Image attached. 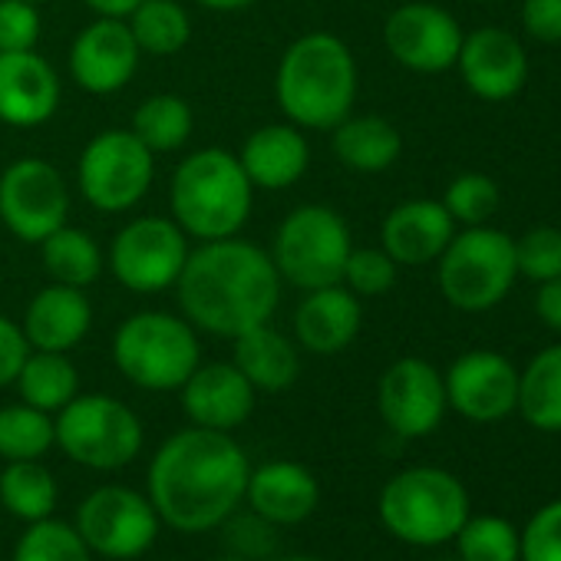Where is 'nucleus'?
Wrapping results in <instances>:
<instances>
[{
	"label": "nucleus",
	"instance_id": "f257e3e1",
	"mask_svg": "<svg viewBox=\"0 0 561 561\" xmlns=\"http://www.w3.org/2000/svg\"><path fill=\"white\" fill-rule=\"evenodd\" d=\"M172 291L195 331L234 341L257 324H271L285 280L261 244L231 234L198 241Z\"/></svg>",
	"mask_w": 561,
	"mask_h": 561
},
{
	"label": "nucleus",
	"instance_id": "f03ea898",
	"mask_svg": "<svg viewBox=\"0 0 561 561\" xmlns=\"http://www.w3.org/2000/svg\"><path fill=\"white\" fill-rule=\"evenodd\" d=\"M248 472V456L228 433L188 426L152 456L149 502L179 531H211L241 505Z\"/></svg>",
	"mask_w": 561,
	"mask_h": 561
},
{
	"label": "nucleus",
	"instance_id": "7ed1b4c3",
	"mask_svg": "<svg viewBox=\"0 0 561 561\" xmlns=\"http://www.w3.org/2000/svg\"><path fill=\"white\" fill-rule=\"evenodd\" d=\"M360 73L354 50L328 31L295 37L277 60L274 100L288 123L305 133H331L354 113Z\"/></svg>",
	"mask_w": 561,
	"mask_h": 561
},
{
	"label": "nucleus",
	"instance_id": "20e7f679",
	"mask_svg": "<svg viewBox=\"0 0 561 561\" xmlns=\"http://www.w3.org/2000/svg\"><path fill=\"white\" fill-rule=\"evenodd\" d=\"M172 221L192 241H218L241 234L254 208V185L248 182L234 152L208 146L188 152L169 182Z\"/></svg>",
	"mask_w": 561,
	"mask_h": 561
},
{
	"label": "nucleus",
	"instance_id": "39448f33",
	"mask_svg": "<svg viewBox=\"0 0 561 561\" xmlns=\"http://www.w3.org/2000/svg\"><path fill=\"white\" fill-rule=\"evenodd\" d=\"M436 285L446 305L466 314L492 311L518 280L515 238L492 225H472L453 234L436 257Z\"/></svg>",
	"mask_w": 561,
	"mask_h": 561
},
{
	"label": "nucleus",
	"instance_id": "423d86ee",
	"mask_svg": "<svg viewBox=\"0 0 561 561\" xmlns=\"http://www.w3.org/2000/svg\"><path fill=\"white\" fill-rule=\"evenodd\" d=\"M113 364L139 390H179L202 364L198 334L182 314L136 311L116 328Z\"/></svg>",
	"mask_w": 561,
	"mask_h": 561
},
{
	"label": "nucleus",
	"instance_id": "0eeeda50",
	"mask_svg": "<svg viewBox=\"0 0 561 561\" xmlns=\"http://www.w3.org/2000/svg\"><path fill=\"white\" fill-rule=\"evenodd\" d=\"M469 518L466 485L439 466H413L397 472L380 492V522L407 545L453 541Z\"/></svg>",
	"mask_w": 561,
	"mask_h": 561
},
{
	"label": "nucleus",
	"instance_id": "6e6552de",
	"mask_svg": "<svg viewBox=\"0 0 561 561\" xmlns=\"http://www.w3.org/2000/svg\"><path fill=\"white\" fill-rule=\"evenodd\" d=\"M351 248L354 241L344 215L331 205L308 202L277 225L267 254L285 285L314 291L324 285H341Z\"/></svg>",
	"mask_w": 561,
	"mask_h": 561
},
{
	"label": "nucleus",
	"instance_id": "1a4fd4ad",
	"mask_svg": "<svg viewBox=\"0 0 561 561\" xmlns=\"http://www.w3.org/2000/svg\"><path fill=\"white\" fill-rule=\"evenodd\" d=\"M57 446L80 466L113 472L129 466L142 449L139 416L116 397L77 393L57 413Z\"/></svg>",
	"mask_w": 561,
	"mask_h": 561
},
{
	"label": "nucleus",
	"instance_id": "9d476101",
	"mask_svg": "<svg viewBox=\"0 0 561 561\" xmlns=\"http://www.w3.org/2000/svg\"><path fill=\"white\" fill-rule=\"evenodd\" d=\"M156 179V152H149L133 129L96 133L77 162V188L83 202L103 215L136 208Z\"/></svg>",
	"mask_w": 561,
	"mask_h": 561
},
{
	"label": "nucleus",
	"instance_id": "9b49d317",
	"mask_svg": "<svg viewBox=\"0 0 561 561\" xmlns=\"http://www.w3.org/2000/svg\"><path fill=\"white\" fill-rule=\"evenodd\" d=\"M188 234L162 215L129 218L110 241V271L133 295H162L188 261Z\"/></svg>",
	"mask_w": 561,
	"mask_h": 561
},
{
	"label": "nucleus",
	"instance_id": "f8f14e48",
	"mask_svg": "<svg viewBox=\"0 0 561 561\" xmlns=\"http://www.w3.org/2000/svg\"><path fill=\"white\" fill-rule=\"evenodd\" d=\"M0 221L27 244L64 228L70 221V185L60 169L41 156L14 159L0 172Z\"/></svg>",
	"mask_w": 561,
	"mask_h": 561
},
{
	"label": "nucleus",
	"instance_id": "ddd939ff",
	"mask_svg": "<svg viewBox=\"0 0 561 561\" xmlns=\"http://www.w3.org/2000/svg\"><path fill=\"white\" fill-rule=\"evenodd\" d=\"M77 531L90 551L126 561L152 548L159 535V515L149 495H139L126 485H103L80 502Z\"/></svg>",
	"mask_w": 561,
	"mask_h": 561
},
{
	"label": "nucleus",
	"instance_id": "4468645a",
	"mask_svg": "<svg viewBox=\"0 0 561 561\" xmlns=\"http://www.w3.org/2000/svg\"><path fill=\"white\" fill-rule=\"evenodd\" d=\"M462 27L459 21L426 0H410L390 11L383 24V47L387 54L413 73H446L456 67L459 47H462Z\"/></svg>",
	"mask_w": 561,
	"mask_h": 561
},
{
	"label": "nucleus",
	"instance_id": "2eb2a0df",
	"mask_svg": "<svg viewBox=\"0 0 561 561\" xmlns=\"http://www.w3.org/2000/svg\"><path fill=\"white\" fill-rule=\"evenodd\" d=\"M377 410L387 430L397 433L400 439L430 436L449 410L443 374L423 357L393 360L380 377Z\"/></svg>",
	"mask_w": 561,
	"mask_h": 561
},
{
	"label": "nucleus",
	"instance_id": "dca6fc26",
	"mask_svg": "<svg viewBox=\"0 0 561 561\" xmlns=\"http://www.w3.org/2000/svg\"><path fill=\"white\" fill-rule=\"evenodd\" d=\"M446 403L472 423H499L515 413L518 370L495 351H469L443 374Z\"/></svg>",
	"mask_w": 561,
	"mask_h": 561
},
{
	"label": "nucleus",
	"instance_id": "f3484780",
	"mask_svg": "<svg viewBox=\"0 0 561 561\" xmlns=\"http://www.w3.org/2000/svg\"><path fill=\"white\" fill-rule=\"evenodd\" d=\"M139 47L119 18H96L70 44V77L90 96H113L126 90L139 70Z\"/></svg>",
	"mask_w": 561,
	"mask_h": 561
},
{
	"label": "nucleus",
	"instance_id": "a211bd4d",
	"mask_svg": "<svg viewBox=\"0 0 561 561\" xmlns=\"http://www.w3.org/2000/svg\"><path fill=\"white\" fill-rule=\"evenodd\" d=\"M456 70L472 96L485 103H505L522 93L528 80V57L512 31L479 27L462 37Z\"/></svg>",
	"mask_w": 561,
	"mask_h": 561
},
{
	"label": "nucleus",
	"instance_id": "6ab92c4d",
	"mask_svg": "<svg viewBox=\"0 0 561 561\" xmlns=\"http://www.w3.org/2000/svg\"><path fill=\"white\" fill-rule=\"evenodd\" d=\"M64 83L47 57L37 50L0 54V123L14 129H37L60 110Z\"/></svg>",
	"mask_w": 561,
	"mask_h": 561
},
{
	"label": "nucleus",
	"instance_id": "aec40b11",
	"mask_svg": "<svg viewBox=\"0 0 561 561\" xmlns=\"http://www.w3.org/2000/svg\"><path fill=\"white\" fill-rule=\"evenodd\" d=\"M179 393L192 426L231 433L251 416L257 390L228 360V364H198L192 377L179 387Z\"/></svg>",
	"mask_w": 561,
	"mask_h": 561
},
{
	"label": "nucleus",
	"instance_id": "412c9836",
	"mask_svg": "<svg viewBox=\"0 0 561 561\" xmlns=\"http://www.w3.org/2000/svg\"><path fill=\"white\" fill-rule=\"evenodd\" d=\"M456 234V221L439 198H410L390 208L380 225V248L400 267L433 264Z\"/></svg>",
	"mask_w": 561,
	"mask_h": 561
},
{
	"label": "nucleus",
	"instance_id": "4be33fe9",
	"mask_svg": "<svg viewBox=\"0 0 561 561\" xmlns=\"http://www.w3.org/2000/svg\"><path fill=\"white\" fill-rule=\"evenodd\" d=\"M238 162L248 175V182L264 192H285L291 185H298L311 165V142L305 136V129H298L295 123H267L257 126L254 133H248V139L241 142Z\"/></svg>",
	"mask_w": 561,
	"mask_h": 561
},
{
	"label": "nucleus",
	"instance_id": "5701e85b",
	"mask_svg": "<svg viewBox=\"0 0 561 561\" xmlns=\"http://www.w3.org/2000/svg\"><path fill=\"white\" fill-rule=\"evenodd\" d=\"M364 328V305L344 285L305 291L295 308V341L308 354L334 357L347 351Z\"/></svg>",
	"mask_w": 561,
	"mask_h": 561
},
{
	"label": "nucleus",
	"instance_id": "b1692460",
	"mask_svg": "<svg viewBox=\"0 0 561 561\" xmlns=\"http://www.w3.org/2000/svg\"><path fill=\"white\" fill-rule=\"evenodd\" d=\"M244 499L251 512L271 525H298L314 515L321 502V485L301 462L274 459L248 472Z\"/></svg>",
	"mask_w": 561,
	"mask_h": 561
},
{
	"label": "nucleus",
	"instance_id": "393cba45",
	"mask_svg": "<svg viewBox=\"0 0 561 561\" xmlns=\"http://www.w3.org/2000/svg\"><path fill=\"white\" fill-rule=\"evenodd\" d=\"M21 328L31 351L70 354L93 328V305L83 288H67L50 280L27 301Z\"/></svg>",
	"mask_w": 561,
	"mask_h": 561
},
{
	"label": "nucleus",
	"instance_id": "a878e982",
	"mask_svg": "<svg viewBox=\"0 0 561 561\" xmlns=\"http://www.w3.org/2000/svg\"><path fill=\"white\" fill-rule=\"evenodd\" d=\"M231 364L244 374V380L261 393L288 390L301 374L298 347L288 334L271 324H257L231 341Z\"/></svg>",
	"mask_w": 561,
	"mask_h": 561
},
{
	"label": "nucleus",
	"instance_id": "bb28decb",
	"mask_svg": "<svg viewBox=\"0 0 561 561\" xmlns=\"http://www.w3.org/2000/svg\"><path fill=\"white\" fill-rule=\"evenodd\" d=\"M331 149L341 165L351 172L377 175L397 165L403 152V136L400 129L383 119V116H347L331 129Z\"/></svg>",
	"mask_w": 561,
	"mask_h": 561
},
{
	"label": "nucleus",
	"instance_id": "cd10ccee",
	"mask_svg": "<svg viewBox=\"0 0 561 561\" xmlns=\"http://www.w3.org/2000/svg\"><path fill=\"white\" fill-rule=\"evenodd\" d=\"M41 261H44V271L54 285L83 288V291L93 285V280H100V274L106 267V254H103L100 241L90 231L73 228L70 221L41 241Z\"/></svg>",
	"mask_w": 561,
	"mask_h": 561
},
{
	"label": "nucleus",
	"instance_id": "c85d7f7f",
	"mask_svg": "<svg viewBox=\"0 0 561 561\" xmlns=\"http://www.w3.org/2000/svg\"><path fill=\"white\" fill-rule=\"evenodd\" d=\"M522 420L541 433H561V344L538 351L518 374Z\"/></svg>",
	"mask_w": 561,
	"mask_h": 561
},
{
	"label": "nucleus",
	"instance_id": "c756f323",
	"mask_svg": "<svg viewBox=\"0 0 561 561\" xmlns=\"http://www.w3.org/2000/svg\"><path fill=\"white\" fill-rule=\"evenodd\" d=\"M14 387L21 393V403H31L44 413H60L80 393V374L67 354L31 351Z\"/></svg>",
	"mask_w": 561,
	"mask_h": 561
},
{
	"label": "nucleus",
	"instance_id": "7c9ffc66",
	"mask_svg": "<svg viewBox=\"0 0 561 561\" xmlns=\"http://www.w3.org/2000/svg\"><path fill=\"white\" fill-rule=\"evenodd\" d=\"M139 54L175 57L192 41V18L179 0H142L126 18Z\"/></svg>",
	"mask_w": 561,
	"mask_h": 561
},
{
	"label": "nucleus",
	"instance_id": "2f4dec72",
	"mask_svg": "<svg viewBox=\"0 0 561 561\" xmlns=\"http://www.w3.org/2000/svg\"><path fill=\"white\" fill-rule=\"evenodd\" d=\"M139 142L149 152H175L188 142L192 129H195V116L188 100L175 96V93H156L146 96L136 113H133V126H129Z\"/></svg>",
	"mask_w": 561,
	"mask_h": 561
},
{
	"label": "nucleus",
	"instance_id": "473e14b6",
	"mask_svg": "<svg viewBox=\"0 0 561 561\" xmlns=\"http://www.w3.org/2000/svg\"><path fill=\"white\" fill-rule=\"evenodd\" d=\"M0 502H4L11 515L24 518L27 525L50 518L57 508V479L37 459L11 462L0 472Z\"/></svg>",
	"mask_w": 561,
	"mask_h": 561
},
{
	"label": "nucleus",
	"instance_id": "72a5a7b5",
	"mask_svg": "<svg viewBox=\"0 0 561 561\" xmlns=\"http://www.w3.org/2000/svg\"><path fill=\"white\" fill-rule=\"evenodd\" d=\"M54 443H57V430L50 413L31 403L0 407V456L8 462L41 459L44 453H50Z\"/></svg>",
	"mask_w": 561,
	"mask_h": 561
},
{
	"label": "nucleus",
	"instance_id": "f704fd0d",
	"mask_svg": "<svg viewBox=\"0 0 561 561\" xmlns=\"http://www.w3.org/2000/svg\"><path fill=\"white\" fill-rule=\"evenodd\" d=\"M453 541L459 561H518V528L502 515H469Z\"/></svg>",
	"mask_w": 561,
	"mask_h": 561
},
{
	"label": "nucleus",
	"instance_id": "c9c22d12",
	"mask_svg": "<svg viewBox=\"0 0 561 561\" xmlns=\"http://www.w3.org/2000/svg\"><path fill=\"white\" fill-rule=\"evenodd\" d=\"M14 561H90V548L77 525L41 518L31 522L14 548Z\"/></svg>",
	"mask_w": 561,
	"mask_h": 561
},
{
	"label": "nucleus",
	"instance_id": "e433bc0d",
	"mask_svg": "<svg viewBox=\"0 0 561 561\" xmlns=\"http://www.w3.org/2000/svg\"><path fill=\"white\" fill-rule=\"evenodd\" d=\"M439 202L446 205V211L453 215L456 225L472 228V225H489L502 195H499L495 179H489L482 172H462L446 185Z\"/></svg>",
	"mask_w": 561,
	"mask_h": 561
},
{
	"label": "nucleus",
	"instance_id": "4c0bfd02",
	"mask_svg": "<svg viewBox=\"0 0 561 561\" xmlns=\"http://www.w3.org/2000/svg\"><path fill=\"white\" fill-rule=\"evenodd\" d=\"M400 264L383 251V248H351L341 285L354 291L360 301L364 298H383L397 285Z\"/></svg>",
	"mask_w": 561,
	"mask_h": 561
},
{
	"label": "nucleus",
	"instance_id": "58836bf2",
	"mask_svg": "<svg viewBox=\"0 0 561 561\" xmlns=\"http://www.w3.org/2000/svg\"><path fill=\"white\" fill-rule=\"evenodd\" d=\"M515 261H518V274H525L535 285L558 277L561 274V228L554 225L528 228L515 241Z\"/></svg>",
	"mask_w": 561,
	"mask_h": 561
},
{
	"label": "nucleus",
	"instance_id": "ea45409f",
	"mask_svg": "<svg viewBox=\"0 0 561 561\" xmlns=\"http://www.w3.org/2000/svg\"><path fill=\"white\" fill-rule=\"evenodd\" d=\"M518 561H561V499L541 505L518 531Z\"/></svg>",
	"mask_w": 561,
	"mask_h": 561
},
{
	"label": "nucleus",
	"instance_id": "a19ab883",
	"mask_svg": "<svg viewBox=\"0 0 561 561\" xmlns=\"http://www.w3.org/2000/svg\"><path fill=\"white\" fill-rule=\"evenodd\" d=\"M44 34L41 11L31 0H0V54L37 50Z\"/></svg>",
	"mask_w": 561,
	"mask_h": 561
},
{
	"label": "nucleus",
	"instance_id": "79ce46f5",
	"mask_svg": "<svg viewBox=\"0 0 561 561\" xmlns=\"http://www.w3.org/2000/svg\"><path fill=\"white\" fill-rule=\"evenodd\" d=\"M225 545L231 554L251 561V558H264L274 551V525L264 522L261 515L248 512V515H228L225 518Z\"/></svg>",
	"mask_w": 561,
	"mask_h": 561
},
{
	"label": "nucleus",
	"instance_id": "37998d69",
	"mask_svg": "<svg viewBox=\"0 0 561 561\" xmlns=\"http://www.w3.org/2000/svg\"><path fill=\"white\" fill-rule=\"evenodd\" d=\"M522 31L538 44H561V0H522Z\"/></svg>",
	"mask_w": 561,
	"mask_h": 561
},
{
	"label": "nucleus",
	"instance_id": "c03bdc74",
	"mask_svg": "<svg viewBox=\"0 0 561 561\" xmlns=\"http://www.w3.org/2000/svg\"><path fill=\"white\" fill-rule=\"evenodd\" d=\"M27 354H31V344L24 337V328L0 314V390L18 380Z\"/></svg>",
	"mask_w": 561,
	"mask_h": 561
},
{
	"label": "nucleus",
	"instance_id": "a18cd8bd",
	"mask_svg": "<svg viewBox=\"0 0 561 561\" xmlns=\"http://www.w3.org/2000/svg\"><path fill=\"white\" fill-rule=\"evenodd\" d=\"M535 314L545 328L561 334V274L551 280H541L535 291Z\"/></svg>",
	"mask_w": 561,
	"mask_h": 561
},
{
	"label": "nucleus",
	"instance_id": "49530a36",
	"mask_svg": "<svg viewBox=\"0 0 561 561\" xmlns=\"http://www.w3.org/2000/svg\"><path fill=\"white\" fill-rule=\"evenodd\" d=\"M83 4L96 14V18H119V21H126L142 0H83Z\"/></svg>",
	"mask_w": 561,
	"mask_h": 561
},
{
	"label": "nucleus",
	"instance_id": "de8ad7c7",
	"mask_svg": "<svg viewBox=\"0 0 561 561\" xmlns=\"http://www.w3.org/2000/svg\"><path fill=\"white\" fill-rule=\"evenodd\" d=\"M198 8L205 11H215V14H238V11H248L257 0H195Z\"/></svg>",
	"mask_w": 561,
	"mask_h": 561
},
{
	"label": "nucleus",
	"instance_id": "09e8293b",
	"mask_svg": "<svg viewBox=\"0 0 561 561\" xmlns=\"http://www.w3.org/2000/svg\"><path fill=\"white\" fill-rule=\"evenodd\" d=\"M215 561H244V558H238V554H231V551H228L225 558H215Z\"/></svg>",
	"mask_w": 561,
	"mask_h": 561
},
{
	"label": "nucleus",
	"instance_id": "8fccbe9b",
	"mask_svg": "<svg viewBox=\"0 0 561 561\" xmlns=\"http://www.w3.org/2000/svg\"><path fill=\"white\" fill-rule=\"evenodd\" d=\"M285 561H318V558H285Z\"/></svg>",
	"mask_w": 561,
	"mask_h": 561
},
{
	"label": "nucleus",
	"instance_id": "3c124183",
	"mask_svg": "<svg viewBox=\"0 0 561 561\" xmlns=\"http://www.w3.org/2000/svg\"><path fill=\"white\" fill-rule=\"evenodd\" d=\"M31 4H37V8H41V4H47V0H31Z\"/></svg>",
	"mask_w": 561,
	"mask_h": 561
},
{
	"label": "nucleus",
	"instance_id": "603ef678",
	"mask_svg": "<svg viewBox=\"0 0 561 561\" xmlns=\"http://www.w3.org/2000/svg\"><path fill=\"white\" fill-rule=\"evenodd\" d=\"M446 561H459V558H446Z\"/></svg>",
	"mask_w": 561,
	"mask_h": 561
}]
</instances>
